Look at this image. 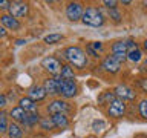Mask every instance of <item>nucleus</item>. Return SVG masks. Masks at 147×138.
<instances>
[{"instance_id":"obj_6","label":"nucleus","mask_w":147,"mask_h":138,"mask_svg":"<svg viewBox=\"0 0 147 138\" xmlns=\"http://www.w3.org/2000/svg\"><path fill=\"white\" fill-rule=\"evenodd\" d=\"M124 112H126V104H124V101L115 98L109 106V115L113 118H119L124 115Z\"/></svg>"},{"instance_id":"obj_32","label":"nucleus","mask_w":147,"mask_h":138,"mask_svg":"<svg viewBox=\"0 0 147 138\" xmlns=\"http://www.w3.org/2000/svg\"><path fill=\"white\" fill-rule=\"evenodd\" d=\"M5 35H6V31H5V28L0 26V37H5Z\"/></svg>"},{"instance_id":"obj_22","label":"nucleus","mask_w":147,"mask_h":138,"mask_svg":"<svg viewBox=\"0 0 147 138\" xmlns=\"http://www.w3.org/2000/svg\"><path fill=\"white\" fill-rule=\"evenodd\" d=\"M115 100V94L113 92H104L103 95L100 97V103H104V101H109V104Z\"/></svg>"},{"instance_id":"obj_31","label":"nucleus","mask_w":147,"mask_h":138,"mask_svg":"<svg viewBox=\"0 0 147 138\" xmlns=\"http://www.w3.org/2000/svg\"><path fill=\"white\" fill-rule=\"evenodd\" d=\"M140 85H141V87H142L144 91H147V80H146V78H141V80H140Z\"/></svg>"},{"instance_id":"obj_35","label":"nucleus","mask_w":147,"mask_h":138,"mask_svg":"<svg viewBox=\"0 0 147 138\" xmlns=\"http://www.w3.org/2000/svg\"><path fill=\"white\" fill-rule=\"evenodd\" d=\"M144 6H146V8H147V2H144Z\"/></svg>"},{"instance_id":"obj_30","label":"nucleus","mask_w":147,"mask_h":138,"mask_svg":"<svg viewBox=\"0 0 147 138\" xmlns=\"http://www.w3.org/2000/svg\"><path fill=\"white\" fill-rule=\"evenodd\" d=\"M9 6H11V3H9L8 0H0V8H2V9L9 8Z\"/></svg>"},{"instance_id":"obj_5","label":"nucleus","mask_w":147,"mask_h":138,"mask_svg":"<svg viewBox=\"0 0 147 138\" xmlns=\"http://www.w3.org/2000/svg\"><path fill=\"white\" fill-rule=\"evenodd\" d=\"M41 66H43L49 74H54V75H58L60 71H61V66H60V62L54 57H46L41 62Z\"/></svg>"},{"instance_id":"obj_25","label":"nucleus","mask_w":147,"mask_h":138,"mask_svg":"<svg viewBox=\"0 0 147 138\" xmlns=\"http://www.w3.org/2000/svg\"><path fill=\"white\" fill-rule=\"evenodd\" d=\"M140 114L142 118H147V100H142L140 103Z\"/></svg>"},{"instance_id":"obj_18","label":"nucleus","mask_w":147,"mask_h":138,"mask_svg":"<svg viewBox=\"0 0 147 138\" xmlns=\"http://www.w3.org/2000/svg\"><path fill=\"white\" fill-rule=\"evenodd\" d=\"M112 52L113 54H127V46L126 41H117L112 45Z\"/></svg>"},{"instance_id":"obj_9","label":"nucleus","mask_w":147,"mask_h":138,"mask_svg":"<svg viewBox=\"0 0 147 138\" xmlns=\"http://www.w3.org/2000/svg\"><path fill=\"white\" fill-rule=\"evenodd\" d=\"M66 110H67V103L63 100H54L52 103L48 106V112L52 114V115L63 114V112H66Z\"/></svg>"},{"instance_id":"obj_33","label":"nucleus","mask_w":147,"mask_h":138,"mask_svg":"<svg viewBox=\"0 0 147 138\" xmlns=\"http://www.w3.org/2000/svg\"><path fill=\"white\" fill-rule=\"evenodd\" d=\"M144 48H146V49H147V40H146V41H144Z\"/></svg>"},{"instance_id":"obj_10","label":"nucleus","mask_w":147,"mask_h":138,"mask_svg":"<svg viewBox=\"0 0 147 138\" xmlns=\"http://www.w3.org/2000/svg\"><path fill=\"white\" fill-rule=\"evenodd\" d=\"M119 66H121V63L118 62V60H115L112 55H109L107 58H104V62H103V68H104V71H107V72H118L119 71Z\"/></svg>"},{"instance_id":"obj_19","label":"nucleus","mask_w":147,"mask_h":138,"mask_svg":"<svg viewBox=\"0 0 147 138\" xmlns=\"http://www.w3.org/2000/svg\"><path fill=\"white\" fill-rule=\"evenodd\" d=\"M60 77L63 80H74V71L71 66H61V71H60Z\"/></svg>"},{"instance_id":"obj_26","label":"nucleus","mask_w":147,"mask_h":138,"mask_svg":"<svg viewBox=\"0 0 147 138\" xmlns=\"http://www.w3.org/2000/svg\"><path fill=\"white\" fill-rule=\"evenodd\" d=\"M41 127L46 129V131H49V129H52L54 127V124L51 120H41Z\"/></svg>"},{"instance_id":"obj_8","label":"nucleus","mask_w":147,"mask_h":138,"mask_svg":"<svg viewBox=\"0 0 147 138\" xmlns=\"http://www.w3.org/2000/svg\"><path fill=\"white\" fill-rule=\"evenodd\" d=\"M9 12H11V16L14 18L25 17L28 14V3H25V2H14V3H11V6H9Z\"/></svg>"},{"instance_id":"obj_28","label":"nucleus","mask_w":147,"mask_h":138,"mask_svg":"<svg viewBox=\"0 0 147 138\" xmlns=\"http://www.w3.org/2000/svg\"><path fill=\"white\" fill-rule=\"evenodd\" d=\"M89 46H90L92 49H94V48H95V49H98V51L103 49V45H101L100 41H95V43H92V45H89Z\"/></svg>"},{"instance_id":"obj_15","label":"nucleus","mask_w":147,"mask_h":138,"mask_svg":"<svg viewBox=\"0 0 147 138\" xmlns=\"http://www.w3.org/2000/svg\"><path fill=\"white\" fill-rule=\"evenodd\" d=\"M18 104H20V108L25 110V112H35V109H37L35 101H32L29 97H26V98H20Z\"/></svg>"},{"instance_id":"obj_34","label":"nucleus","mask_w":147,"mask_h":138,"mask_svg":"<svg viewBox=\"0 0 147 138\" xmlns=\"http://www.w3.org/2000/svg\"><path fill=\"white\" fill-rule=\"evenodd\" d=\"M144 68L147 69V60H146V62H144Z\"/></svg>"},{"instance_id":"obj_29","label":"nucleus","mask_w":147,"mask_h":138,"mask_svg":"<svg viewBox=\"0 0 147 138\" xmlns=\"http://www.w3.org/2000/svg\"><path fill=\"white\" fill-rule=\"evenodd\" d=\"M104 5H106L107 8H110V9H115V5H117V2H113V0H112V2H110V0H106Z\"/></svg>"},{"instance_id":"obj_12","label":"nucleus","mask_w":147,"mask_h":138,"mask_svg":"<svg viewBox=\"0 0 147 138\" xmlns=\"http://www.w3.org/2000/svg\"><path fill=\"white\" fill-rule=\"evenodd\" d=\"M46 91H45V87L43 86H34V87H31L29 89V98L32 101H40V100H43L46 98Z\"/></svg>"},{"instance_id":"obj_3","label":"nucleus","mask_w":147,"mask_h":138,"mask_svg":"<svg viewBox=\"0 0 147 138\" xmlns=\"http://www.w3.org/2000/svg\"><path fill=\"white\" fill-rule=\"evenodd\" d=\"M83 12H84V9H83V5L78 3V2L69 3L67 8H66V16H67V18H69L71 22L80 20L81 16H83Z\"/></svg>"},{"instance_id":"obj_16","label":"nucleus","mask_w":147,"mask_h":138,"mask_svg":"<svg viewBox=\"0 0 147 138\" xmlns=\"http://www.w3.org/2000/svg\"><path fill=\"white\" fill-rule=\"evenodd\" d=\"M6 131H8V138H22L23 137V131L17 123H11Z\"/></svg>"},{"instance_id":"obj_20","label":"nucleus","mask_w":147,"mask_h":138,"mask_svg":"<svg viewBox=\"0 0 147 138\" xmlns=\"http://www.w3.org/2000/svg\"><path fill=\"white\" fill-rule=\"evenodd\" d=\"M40 121V115L35 114V112H31V114H26V126H34Z\"/></svg>"},{"instance_id":"obj_23","label":"nucleus","mask_w":147,"mask_h":138,"mask_svg":"<svg viewBox=\"0 0 147 138\" xmlns=\"http://www.w3.org/2000/svg\"><path fill=\"white\" fill-rule=\"evenodd\" d=\"M104 127H106V123L103 120H96V121H94V124H92V129H94L95 132H101Z\"/></svg>"},{"instance_id":"obj_13","label":"nucleus","mask_w":147,"mask_h":138,"mask_svg":"<svg viewBox=\"0 0 147 138\" xmlns=\"http://www.w3.org/2000/svg\"><path fill=\"white\" fill-rule=\"evenodd\" d=\"M0 20H2V23L5 26L8 28V29H12V31H16L20 28V23H18L17 18H14L12 16H9V14H5V16L0 17Z\"/></svg>"},{"instance_id":"obj_11","label":"nucleus","mask_w":147,"mask_h":138,"mask_svg":"<svg viewBox=\"0 0 147 138\" xmlns=\"http://www.w3.org/2000/svg\"><path fill=\"white\" fill-rule=\"evenodd\" d=\"M113 94L118 95L121 100H133L135 98V92H133L130 87H127V86H118Z\"/></svg>"},{"instance_id":"obj_7","label":"nucleus","mask_w":147,"mask_h":138,"mask_svg":"<svg viewBox=\"0 0 147 138\" xmlns=\"http://www.w3.org/2000/svg\"><path fill=\"white\" fill-rule=\"evenodd\" d=\"M77 85L74 83V80H63L61 87H60V94L66 98H72L74 95H77Z\"/></svg>"},{"instance_id":"obj_4","label":"nucleus","mask_w":147,"mask_h":138,"mask_svg":"<svg viewBox=\"0 0 147 138\" xmlns=\"http://www.w3.org/2000/svg\"><path fill=\"white\" fill-rule=\"evenodd\" d=\"M61 83H63V78L58 75H55L54 78H49V80L45 81V91L46 94H60V87H61Z\"/></svg>"},{"instance_id":"obj_17","label":"nucleus","mask_w":147,"mask_h":138,"mask_svg":"<svg viewBox=\"0 0 147 138\" xmlns=\"http://www.w3.org/2000/svg\"><path fill=\"white\" fill-rule=\"evenodd\" d=\"M11 117L16 120V121L22 123V124L26 123V112L20 108V106H18V108H14V109L11 110Z\"/></svg>"},{"instance_id":"obj_14","label":"nucleus","mask_w":147,"mask_h":138,"mask_svg":"<svg viewBox=\"0 0 147 138\" xmlns=\"http://www.w3.org/2000/svg\"><path fill=\"white\" fill-rule=\"evenodd\" d=\"M52 124L54 126H57V127H60V129H64V127H67V124H69V120H67V117L64 114H55V115H52Z\"/></svg>"},{"instance_id":"obj_27","label":"nucleus","mask_w":147,"mask_h":138,"mask_svg":"<svg viewBox=\"0 0 147 138\" xmlns=\"http://www.w3.org/2000/svg\"><path fill=\"white\" fill-rule=\"evenodd\" d=\"M5 106H6V97L3 94H0V109H3Z\"/></svg>"},{"instance_id":"obj_24","label":"nucleus","mask_w":147,"mask_h":138,"mask_svg":"<svg viewBox=\"0 0 147 138\" xmlns=\"http://www.w3.org/2000/svg\"><path fill=\"white\" fill-rule=\"evenodd\" d=\"M8 129V121H6V115L0 114V133H3Z\"/></svg>"},{"instance_id":"obj_21","label":"nucleus","mask_w":147,"mask_h":138,"mask_svg":"<svg viewBox=\"0 0 147 138\" xmlns=\"http://www.w3.org/2000/svg\"><path fill=\"white\" fill-rule=\"evenodd\" d=\"M61 39H63L61 34H49V35L45 37V41H46L48 45H54V43H58Z\"/></svg>"},{"instance_id":"obj_1","label":"nucleus","mask_w":147,"mask_h":138,"mask_svg":"<svg viewBox=\"0 0 147 138\" xmlns=\"http://www.w3.org/2000/svg\"><path fill=\"white\" fill-rule=\"evenodd\" d=\"M64 57L67 58L69 63L74 64V66L78 68V69H83L87 63L84 51L81 48H78V46H71V48H67L64 51Z\"/></svg>"},{"instance_id":"obj_2","label":"nucleus","mask_w":147,"mask_h":138,"mask_svg":"<svg viewBox=\"0 0 147 138\" xmlns=\"http://www.w3.org/2000/svg\"><path fill=\"white\" fill-rule=\"evenodd\" d=\"M81 20L84 25L87 26H94V28H98V26H103L104 23V16L101 14V11L98 8H87L81 16Z\"/></svg>"}]
</instances>
